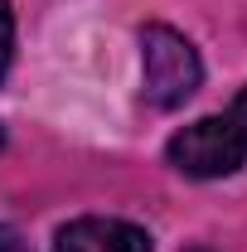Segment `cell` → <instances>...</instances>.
Here are the masks:
<instances>
[{
  "instance_id": "6da1fadb",
  "label": "cell",
  "mask_w": 247,
  "mask_h": 252,
  "mask_svg": "<svg viewBox=\"0 0 247 252\" xmlns=\"http://www.w3.org/2000/svg\"><path fill=\"white\" fill-rule=\"evenodd\" d=\"M141 68H146V97L155 107H185L204 83L199 49L170 25H146L141 30Z\"/></svg>"
},
{
  "instance_id": "7a4b0ae2",
  "label": "cell",
  "mask_w": 247,
  "mask_h": 252,
  "mask_svg": "<svg viewBox=\"0 0 247 252\" xmlns=\"http://www.w3.org/2000/svg\"><path fill=\"white\" fill-rule=\"evenodd\" d=\"M165 156L189 180H223V175L243 170L247 146H243L238 126L228 122V117H199V122H189L185 131L170 136Z\"/></svg>"
},
{
  "instance_id": "52a82bcc",
  "label": "cell",
  "mask_w": 247,
  "mask_h": 252,
  "mask_svg": "<svg viewBox=\"0 0 247 252\" xmlns=\"http://www.w3.org/2000/svg\"><path fill=\"white\" fill-rule=\"evenodd\" d=\"M0 146H5V131H0Z\"/></svg>"
},
{
  "instance_id": "3957f363",
  "label": "cell",
  "mask_w": 247,
  "mask_h": 252,
  "mask_svg": "<svg viewBox=\"0 0 247 252\" xmlns=\"http://www.w3.org/2000/svg\"><path fill=\"white\" fill-rule=\"evenodd\" d=\"M54 252H151V233L126 219H73Z\"/></svg>"
},
{
  "instance_id": "8992f818",
  "label": "cell",
  "mask_w": 247,
  "mask_h": 252,
  "mask_svg": "<svg viewBox=\"0 0 247 252\" xmlns=\"http://www.w3.org/2000/svg\"><path fill=\"white\" fill-rule=\"evenodd\" d=\"M0 252H30L25 233H20V228H10V223H0Z\"/></svg>"
},
{
  "instance_id": "5b68a950",
  "label": "cell",
  "mask_w": 247,
  "mask_h": 252,
  "mask_svg": "<svg viewBox=\"0 0 247 252\" xmlns=\"http://www.w3.org/2000/svg\"><path fill=\"white\" fill-rule=\"evenodd\" d=\"M228 122L238 126V136H243V146H247V88L233 97V107H228Z\"/></svg>"
},
{
  "instance_id": "277c9868",
  "label": "cell",
  "mask_w": 247,
  "mask_h": 252,
  "mask_svg": "<svg viewBox=\"0 0 247 252\" xmlns=\"http://www.w3.org/2000/svg\"><path fill=\"white\" fill-rule=\"evenodd\" d=\"M10 54H15V15H10V0H0V78L10 68Z\"/></svg>"
}]
</instances>
